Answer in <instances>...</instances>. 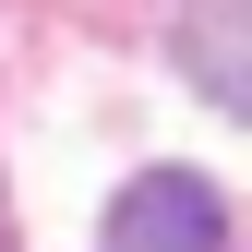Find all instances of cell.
Returning <instances> with one entry per match:
<instances>
[{"label": "cell", "mask_w": 252, "mask_h": 252, "mask_svg": "<svg viewBox=\"0 0 252 252\" xmlns=\"http://www.w3.org/2000/svg\"><path fill=\"white\" fill-rule=\"evenodd\" d=\"M96 252H228V192L192 180V168H144L132 192L108 204Z\"/></svg>", "instance_id": "6da1fadb"}, {"label": "cell", "mask_w": 252, "mask_h": 252, "mask_svg": "<svg viewBox=\"0 0 252 252\" xmlns=\"http://www.w3.org/2000/svg\"><path fill=\"white\" fill-rule=\"evenodd\" d=\"M0 252H12V192H0Z\"/></svg>", "instance_id": "7a4b0ae2"}]
</instances>
